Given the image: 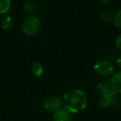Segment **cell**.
Here are the masks:
<instances>
[{
  "mask_svg": "<svg viewBox=\"0 0 121 121\" xmlns=\"http://www.w3.org/2000/svg\"><path fill=\"white\" fill-rule=\"evenodd\" d=\"M62 104L70 113L81 112L87 105V97L81 90L70 89L63 95Z\"/></svg>",
  "mask_w": 121,
  "mask_h": 121,
  "instance_id": "1",
  "label": "cell"
},
{
  "mask_svg": "<svg viewBox=\"0 0 121 121\" xmlns=\"http://www.w3.org/2000/svg\"><path fill=\"white\" fill-rule=\"evenodd\" d=\"M42 21L38 15L32 14L28 16L22 22V31L25 34L29 36L35 35L40 30Z\"/></svg>",
  "mask_w": 121,
  "mask_h": 121,
  "instance_id": "2",
  "label": "cell"
},
{
  "mask_svg": "<svg viewBox=\"0 0 121 121\" xmlns=\"http://www.w3.org/2000/svg\"><path fill=\"white\" fill-rule=\"evenodd\" d=\"M94 70L98 76L101 77H107L114 73V68L109 60L100 59L97 60L94 65Z\"/></svg>",
  "mask_w": 121,
  "mask_h": 121,
  "instance_id": "3",
  "label": "cell"
},
{
  "mask_svg": "<svg viewBox=\"0 0 121 121\" xmlns=\"http://www.w3.org/2000/svg\"><path fill=\"white\" fill-rule=\"evenodd\" d=\"M42 106L47 111L51 113L56 112L62 106V101L58 96L50 95L46 97L42 101Z\"/></svg>",
  "mask_w": 121,
  "mask_h": 121,
  "instance_id": "4",
  "label": "cell"
},
{
  "mask_svg": "<svg viewBox=\"0 0 121 121\" xmlns=\"http://www.w3.org/2000/svg\"><path fill=\"white\" fill-rule=\"evenodd\" d=\"M120 97L117 92L110 93L107 95L101 96L99 99V105L103 108L109 107V106H119L120 104Z\"/></svg>",
  "mask_w": 121,
  "mask_h": 121,
  "instance_id": "5",
  "label": "cell"
},
{
  "mask_svg": "<svg viewBox=\"0 0 121 121\" xmlns=\"http://www.w3.org/2000/svg\"><path fill=\"white\" fill-rule=\"evenodd\" d=\"M54 121H72L71 113H70L65 108H60V109L54 113L53 114Z\"/></svg>",
  "mask_w": 121,
  "mask_h": 121,
  "instance_id": "6",
  "label": "cell"
},
{
  "mask_svg": "<svg viewBox=\"0 0 121 121\" xmlns=\"http://www.w3.org/2000/svg\"><path fill=\"white\" fill-rule=\"evenodd\" d=\"M109 82L114 91L118 94H121V71H117L114 73Z\"/></svg>",
  "mask_w": 121,
  "mask_h": 121,
  "instance_id": "7",
  "label": "cell"
},
{
  "mask_svg": "<svg viewBox=\"0 0 121 121\" xmlns=\"http://www.w3.org/2000/svg\"><path fill=\"white\" fill-rule=\"evenodd\" d=\"M97 90L99 94L101 95V96L107 95L114 91L109 81H101V82L98 83Z\"/></svg>",
  "mask_w": 121,
  "mask_h": 121,
  "instance_id": "8",
  "label": "cell"
},
{
  "mask_svg": "<svg viewBox=\"0 0 121 121\" xmlns=\"http://www.w3.org/2000/svg\"><path fill=\"white\" fill-rule=\"evenodd\" d=\"M37 9L38 7H37V3L33 0H27L23 4V9L28 13H33L37 12Z\"/></svg>",
  "mask_w": 121,
  "mask_h": 121,
  "instance_id": "9",
  "label": "cell"
},
{
  "mask_svg": "<svg viewBox=\"0 0 121 121\" xmlns=\"http://www.w3.org/2000/svg\"><path fill=\"white\" fill-rule=\"evenodd\" d=\"M32 74L36 77H40L43 73V66L39 61H36L32 64Z\"/></svg>",
  "mask_w": 121,
  "mask_h": 121,
  "instance_id": "10",
  "label": "cell"
},
{
  "mask_svg": "<svg viewBox=\"0 0 121 121\" xmlns=\"http://www.w3.org/2000/svg\"><path fill=\"white\" fill-rule=\"evenodd\" d=\"M11 9L10 0H0V14L7 13Z\"/></svg>",
  "mask_w": 121,
  "mask_h": 121,
  "instance_id": "11",
  "label": "cell"
},
{
  "mask_svg": "<svg viewBox=\"0 0 121 121\" xmlns=\"http://www.w3.org/2000/svg\"><path fill=\"white\" fill-rule=\"evenodd\" d=\"M112 22L114 25L118 28H121V9L115 12L113 15Z\"/></svg>",
  "mask_w": 121,
  "mask_h": 121,
  "instance_id": "12",
  "label": "cell"
},
{
  "mask_svg": "<svg viewBox=\"0 0 121 121\" xmlns=\"http://www.w3.org/2000/svg\"><path fill=\"white\" fill-rule=\"evenodd\" d=\"M113 15H114V13L111 11L109 10L102 11L100 13V19L103 22H111L113 19Z\"/></svg>",
  "mask_w": 121,
  "mask_h": 121,
  "instance_id": "13",
  "label": "cell"
},
{
  "mask_svg": "<svg viewBox=\"0 0 121 121\" xmlns=\"http://www.w3.org/2000/svg\"><path fill=\"white\" fill-rule=\"evenodd\" d=\"M13 22L12 17H10V16H6V17H4V18L2 19V21H1V25H2V27L4 29H8L12 27Z\"/></svg>",
  "mask_w": 121,
  "mask_h": 121,
  "instance_id": "14",
  "label": "cell"
},
{
  "mask_svg": "<svg viewBox=\"0 0 121 121\" xmlns=\"http://www.w3.org/2000/svg\"><path fill=\"white\" fill-rule=\"evenodd\" d=\"M115 45H116V47H117L119 51H121V34L117 37V39H116Z\"/></svg>",
  "mask_w": 121,
  "mask_h": 121,
  "instance_id": "15",
  "label": "cell"
},
{
  "mask_svg": "<svg viewBox=\"0 0 121 121\" xmlns=\"http://www.w3.org/2000/svg\"><path fill=\"white\" fill-rule=\"evenodd\" d=\"M116 64L119 68H121V55H119L116 59Z\"/></svg>",
  "mask_w": 121,
  "mask_h": 121,
  "instance_id": "16",
  "label": "cell"
},
{
  "mask_svg": "<svg viewBox=\"0 0 121 121\" xmlns=\"http://www.w3.org/2000/svg\"><path fill=\"white\" fill-rule=\"evenodd\" d=\"M111 0H99V2L102 3V4H107V3L110 2Z\"/></svg>",
  "mask_w": 121,
  "mask_h": 121,
  "instance_id": "17",
  "label": "cell"
}]
</instances>
